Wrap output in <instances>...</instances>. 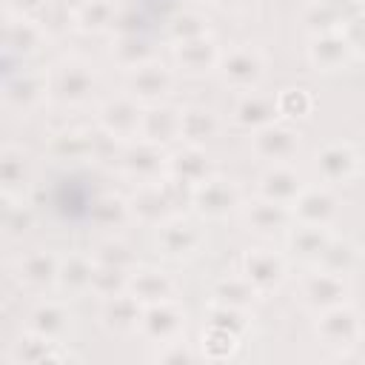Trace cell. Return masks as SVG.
<instances>
[{
	"mask_svg": "<svg viewBox=\"0 0 365 365\" xmlns=\"http://www.w3.org/2000/svg\"><path fill=\"white\" fill-rule=\"evenodd\" d=\"M46 88H48V100L60 106L68 108L86 106L97 91V74L91 63L80 57H63L46 71Z\"/></svg>",
	"mask_w": 365,
	"mask_h": 365,
	"instance_id": "6da1fadb",
	"label": "cell"
},
{
	"mask_svg": "<svg viewBox=\"0 0 365 365\" xmlns=\"http://www.w3.org/2000/svg\"><path fill=\"white\" fill-rule=\"evenodd\" d=\"M308 60L317 71H339L354 60V40L348 31H328V34H314L308 46Z\"/></svg>",
	"mask_w": 365,
	"mask_h": 365,
	"instance_id": "9a60e30c",
	"label": "cell"
},
{
	"mask_svg": "<svg viewBox=\"0 0 365 365\" xmlns=\"http://www.w3.org/2000/svg\"><path fill=\"white\" fill-rule=\"evenodd\" d=\"M128 205H131V220H137L143 225H151V228H157L160 222L174 217V202H171L163 180L137 185V191L128 197Z\"/></svg>",
	"mask_w": 365,
	"mask_h": 365,
	"instance_id": "ac0fdd59",
	"label": "cell"
},
{
	"mask_svg": "<svg viewBox=\"0 0 365 365\" xmlns=\"http://www.w3.org/2000/svg\"><path fill=\"white\" fill-rule=\"evenodd\" d=\"M242 220H245V228L257 237H277L282 231H291L294 225V214L288 205H279L262 197L242 205Z\"/></svg>",
	"mask_w": 365,
	"mask_h": 365,
	"instance_id": "ffe728a7",
	"label": "cell"
},
{
	"mask_svg": "<svg viewBox=\"0 0 365 365\" xmlns=\"http://www.w3.org/2000/svg\"><path fill=\"white\" fill-rule=\"evenodd\" d=\"M88 220L103 231H117L131 220V205L120 194H100L88 202Z\"/></svg>",
	"mask_w": 365,
	"mask_h": 365,
	"instance_id": "d590c367",
	"label": "cell"
},
{
	"mask_svg": "<svg viewBox=\"0 0 365 365\" xmlns=\"http://www.w3.org/2000/svg\"><path fill=\"white\" fill-rule=\"evenodd\" d=\"M237 345H240V336H234L231 331L217 328V325H208V328L202 331V339H200L202 356H205V359H211V362H220V359L234 356Z\"/></svg>",
	"mask_w": 365,
	"mask_h": 365,
	"instance_id": "ee69618b",
	"label": "cell"
},
{
	"mask_svg": "<svg viewBox=\"0 0 365 365\" xmlns=\"http://www.w3.org/2000/svg\"><path fill=\"white\" fill-rule=\"evenodd\" d=\"M331 242V231L325 225H305V222H294L288 231V248L305 259V262H319L322 251Z\"/></svg>",
	"mask_w": 365,
	"mask_h": 365,
	"instance_id": "836d02e7",
	"label": "cell"
},
{
	"mask_svg": "<svg viewBox=\"0 0 365 365\" xmlns=\"http://www.w3.org/2000/svg\"><path fill=\"white\" fill-rule=\"evenodd\" d=\"M57 271H60V259L51 251H40V248L17 257L14 262V279L26 291H37V294L57 288Z\"/></svg>",
	"mask_w": 365,
	"mask_h": 365,
	"instance_id": "d6986e66",
	"label": "cell"
},
{
	"mask_svg": "<svg viewBox=\"0 0 365 365\" xmlns=\"http://www.w3.org/2000/svg\"><path fill=\"white\" fill-rule=\"evenodd\" d=\"M211 174H214V171H211V160H208V154H205L202 145H188V143H182V148L168 151V171H165V177L197 188V185L205 182Z\"/></svg>",
	"mask_w": 365,
	"mask_h": 365,
	"instance_id": "cb8c5ba5",
	"label": "cell"
},
{
	"mask_svg": "<svg viewBox=\"0 0 365 365\" xmlns=\"http://www.w3.org/2000/svg\"><path fill=\"white\" fill-rule=\"evenodd\" d=\"M94 257L91 254H68L60 259L57 271V288L68 297L91 294V277H94Z\"/></svg>",
	"mask_w": 365,
	"mask_h": 365,
	"instance_id": "4dcf8cb0",
	"label": "cell"
},
{
	"mask_svg": "<svg viewBox=\"0 0 365 365\" xmlns=\"http://www.w3.org/2000/svg\"><path fill=\"white\" fill-rule=\"evenodd\" d=\"M31 182L29 154L17 145H3L0 151V188L3 197H23Z\"/></svg>",
	"mask_w": 365,
	"mask_h": 365,
	"instance_id": "f546056e",
	"label": "cell"
},
{
	"mask_svg": "<svg viewBox=\"0 0 365 365\" xmlns=\"http://www.w3.org/2000/svg\"><path fill=\"white\" fill-rule=\"evenodd\" d=\"M217 74L234 91L259 88V83L265 77V54L257 46H251V43L237 46L231 51H222L220 66H217Z\"/></svg>",
	"mask_w": 365,
	"mask_h": 365,
	"instance_id": "3957f363",
	"label": "cell"
},
{
	"mask_svg": "<svg viewBox=\"0 0 365 365\" xmlns=\"http://www.w3.org/2000/svg\"><path fill=\"white\" fill-rule=\"evenodd\" d=\"M234 125L245 128V131H257L274 120H279V108H277V94H262L259 88L242 91L234 111H231Z\"/></svg>",
	"mask_w": 365,
	"mask_h": 365,
	"instance_id": "603a6c76",
	"label": "cell"
},
{
	"mask_svg": "<svg viewBox=\"0 0 365 365\" xmlns=\"http://www.w3.org/2000/svg\"><path fill=\"white\" fill-rule=\"evenodd\" d=\"M240 274L259 291V294H271L277 291L285 279H288V262L282 254L271 251V248H254L242 257L240 262Z\"/></svg>",
	"mask_w": 365,
	"mask_h": 365,
	"instance_id": "8fae6325",
	"label": "cell"
},
{
	"mask_svg": "<svg viewBox=\"0 0 365 365\" xmlns=\"http://www.w3.org/2000/svg\"><path fill=\"white\" fill-rule=\"evenodd\" d=\"M120 20L114 0H83V6L74 11V29L80 34H103L114 29Z\"/></svg>",
	"mask_w": 365,
	"mask_h": 365,
	"instance_id": "e575fe53",
	"label": "cell"
},
{
	"mask_svg": "<svg viewBox=\"0 0 365 365\" xmlns=\"http://www.w3.org/2000/svg\"><path fill=\"white\" fill-rule=\"evenodd\" d=\"M200 245H202V231L185 217L174 214L157 225V248L171 259H188L200 251Z\"/></svg>",
	"mask_w": 365,
	"mask_h": 365,
	"instance_id": "5bb4252c",
	"label": "cell"
},
{
	"mask_svg": "<svg viewBox=\"0 0 365 365\" xmlns=\"http://www.w3.org/2000/svg\"><path fill=\"white\" fill-rule=\"evenodd\" d=\"M294 222H305V225H331L339 214V200L331 188L325 185H305L302 194L294 200L291 205Z\"/></svg>",
	"mask_w": 365,
	"mask_h": 365,
	"instance_id": "e0dca14e",
	"label": "cell"
},
{
	"mask_svg": "<svg viewBox=\"0 0 365 365\" xmlns=\"http://www.w3.org/2000/svg\"><path fill=\"white\" fill-rule=\"evenodd\" d=\"M220 57H222V51L211 34H202V37H194L185 43H174V66L188 77H202V74L217 71Z\"/></svg>",
	"mask_w": 365,
	"mask_h": 365,
	"instance_id": "2e32d148",
	"label": "cell"
},
{
	"mask_svg": "<svg viewBox=\"0 0 365 365\" xmlns=\"http://www.w3.org/2000/svg\"><path fill=\"white\" fill-rule=\"evenodd\" d=\"M140 334L154 345L171 342V339L185 334V311L174 299H163V302L145 305L143 308V319H140Z\"/></svg>",
	"mask_w": 365,
	"mask_h": 365,
	"instance_id": "7c38bea8",
	"label": "cell"
},
{
	"mask_svg": "<svg viewBox=\"0 0 365 365\" xmlns=\"http://www.w3.org/2000/svg\"><path fill=\"white\" fill-rule=\"evenodd\" d=\"M180 117L182 108L168 106V103H154L143 108V123H140V137L157 145H168L180 140Z\"/></svg>",
	"mask_w": 365,
	"mask_h": 365,
	"instance_id": "83f0119b",
	"label": "cell"
},
{
	"mask_svg": "<svg viewBox=\"0 0 365 365\" xmlns=\"http://www.w3.org/2000/svg\"><path fill=\"white\" fill-rule=\"evenodd\" d=\"M143 302L134 294H117L108 299H100V325L111 334H131L140 331V319H143Z\"/></svg>",
	"mask_w": 365,
	"mask_h": 365,
	"instance_id": "4316f807",
	"label": "cell"
},
{
	"mask_svg": "<svg viewBox=\"0 0 365 365\" xmlns=\"http://www.w3.org/2000/svg\"><path fill=\"white\" fill-rule=\"evenodd\" d=\"M6 6V14H14V17H40L48 6V0H3Z\"/></svg>",
	"mask_w": 365,
	"mask_h": 365,
	"instance_id": "681fc988",
	"label": "cell"
},
{
	"mask_svg": "<svg viewBox=\"0 0 365 365\" xmlns=\"http://www.w3.org/2000/svg\"><path fill=\"white\" fill-rule=\"evenodd\" d=\"M128 279H131V271H123V268L100 265V262H97V265H94V277H91V294L100 297V299L125 294V291H128Z\"/></svg>",
	"mask_w": 365,
	"mask_h": 365,
	"instance_id": "b9f144b4",
	"label": "cell"
},
{
	"mask_svg": "<svg viewBox=\"0 0 365 365\" xmlns=\"http://www.w3.org/2000/svg\"><path fill=\"white\" fill-rule=\"evenodd\" d=\"M279 120H305L314 111V97L308 88H282L277 94Z\"/></svg>",
	"mask_w": 365,
	"mask_h": 365,
	"instance_id": "f6af8a7d",
	"label": "cell"
},
{
	"mask_svg": "<svg viewBox=\"0 0 365 365\" xmlns=\"http://www.w3.org/2000/svg\"><path fill=\"white\" fill-rule=\"evenodd\" d=\"M362 3L359 0H308L302 9V26L314 34L328 31H351L362 20Z\"/></svg>",
	"mask_w": 365,
	"mask_h": 365,
	"instance_id": "277c9868",
	"label": "cell"
},
{
	"mask_svg": "<svg viewBox=\"0 0 365 365\" xmlns=\"http://www.w3.org/2000/svg\"><path fill=\"white\" fill-rule=\"evenodd\" d=\"M68 328H71V311L57 299L37 302L26 317V331H34V334L57 339V342L68 334Z\"/></svg>",
	"mask_w": 365,
	"mask_h": 365,
	"instance_id": "f1b7e54d",
	"label": "cell"
},
{
	"mask_svg": "<svg viewBox=\"0 0 365 365\" xmlns=\"http://www.w3.org/2000/svg\"><path fill=\"white\" fill-rule=\"evenodd\" d=\"M46 40V29L40 20L34 17H14L6 14V26H3V48L6 57H29L34 54Z\"/></svg>",
	"mask_w": 365,
	"mask_h": 365,
	"instance_id": "d4e9b609",
	"label": "cell"
},
{
	"mask_svg": "<svg viewBox=\"0 0 365 365\" xmlns=\"http://www.w3.org/2000/svg\"><path fill=\"white\" fill-rule=\"evenodd\" d=\"M217 134H220V120L211 108H202V106L182 108V117H180V140L182 143L205 148Z\"/></svg>",
	"mask_w": 365,
	"mask_h": 365,
	"instance_id": "d6a6232c",
	"label": "cell"
},
{
	"mask_svg": "<svg viewBox=\"0 0 365 365\" xmlns=\"http://www.w3.org/2000/svg\"><path fill=\"white\" fill-rule=\"evenodd\" d=\"M251 151L265 163H288L299 151V131L288 120H274L251 131Z\"/></svg>",
	"mask_w": 365,
	"mask_h": 365,
	"instance_id": "ba28073f",
	"label": "cell"
},
{
	"mask_svg": "<svg viewBox=\"0 0 365 365\" xmlns=\"http://www.w3.org/2000/svg\"><path fill=\"white\" fill-rule=\"evenodd\" d=\"M356 262H359L356 245H354L351 240H336V237H331V242H328V248L322 251V257H319L317 265L325 268V271H331V274L348 277V274L356 268Z\"/></svg>",
	"mask_w": 365,
	"mask_h": 365,
	"instance_id": "ab89813d",
	"label": "cell"
},
{
	"mask_svg": "<svg viewBox=\"0 0 365 365\" xmlns=\"http://www.w3.org/2000/svg\"><path fill=\"white\" fill-rule=\"evenodd\" d=\"M208 325L225 328V331H231L234 336L242 339V334L248 331V311L245 308H231V305L211 302V308H208Z\"/></svg>",
	"mask_w": 365,
	"mask_h": 365,
	"instance_id": "bcb514c9",
	"label": "cell"
},
{
	"mask_svg": "<svg viewBox=\"0 0 365 365\" xmlns=\"http://www.w3.org/2000/svg\"><path fill=\"white\" fill-rule=\"evenodd\" d=\"M140 123H143V103L134 100L131 94L111 97L97 108V128L117 137L120 143L137 140L140 137Z\"/></svg>",
	"mask_w": 365,
	"mask_h": 365,
	"instance_id": "52a82bcc",
	"label": "cell"
},
{
	"mask_svg": "<svg viewBox=\"0 0 365 365\" xmlns=\"http://www.w3.org/2000/svg\"><path fill=\"white\" fill-rule=\"evenodd\" d=\"M48 154L63 163H77L91 157V128H63L51 134Z\"/></svg>",
	"mask_w": 365,
	"mask_h": 365,
	"instance_id": "8d00e7d4",
	"label": "cell"
},
{
	"mask_svg": "<svg viewBox=\"0 0 365 365\" xmlns=\"http://www.w3.org/2000/svg\"><path fill=\"white\" fill-rule=\"evenodd\" d=\"M111 57L120 68L131 71V68L154 60V51H151V43L145 37H140L137 31H120L111 43Z\"/></svg>",
	"mask_w": 365,
	"mask_h": 365,
	"instance_id": "74e56055",
	"label": "cell"
},
{
	"mask_svg": "<svg viewBox=\"0 0 365 365\" xmlns=\"http://www.w3.org/2000/svg\"><path fill=\"white\" fill-rule=\"evenodd\" d=\"M3 237L20 240L34 225V211L23 197H3Z\"/></svg>",
	"mask_w": 365,
	"mask_h": 365,
	"instance_id": "60d3db41",
	"label": "cell"
},
{
	"mask_svg": "<svg viewBox=\"0 0 365 365\" xmlns=\"http://www.w3.org/2000/svg\"><path fill=\"white\" fill-rule=\"evenodd\" d=\"M154 359L163 362V365H188V362L197 359V354L188 348V342H185L182 336H177V339H171V342H163V345L157 348Z\"/></svg>",
	"mask_w": 365,
	"mask_h": 365,
	"instance_id": "c3c4849f",
	"label": "cell"
},
{
	"mask_svg": "<svg viewBox=\"0 0 365 365\" xmlns=\"http://www.w3.org/2000/svg\"><path fill=\"white\" fill-rule=\"evenodd\" d=\"M365 322L362 314L351 302H339L322 314H317V336L325 348L336 354H348L362 342Z\"/></svg>",
	"mask_w": 365,
	"mask_h": 365,
	"instance_id": "7a4b0ae2",
	"label": "cell"
},
{
	"mask_svg": "<svg viewBox=\"0 0 365 365\" xmlns=\"http://www.w3.org/2000/svg\"><path fill=\"white\" fill-rule=\"evenodd\" d=\"M171 86H174V71L160 60H148V63L125 71V91L134 100H140L143 106L163 103L165 94L171 91Z\"/></svg>",
	"mask_w": 365,
	"mask_h": 365,
	"instance_id": "30bf717a",
	"label": "cell"
},
{
	"mask_svg": "<svg viewBox=\"0 0 365 365\" xmlns=\"http://www.w3.org/2000/svg\"><path fill=\"white\" fill-rule=\"evenodd\" d=\"M259 297H262V294H259L242 274H237V277H222V279L214 285V291H211V302L231 305V308H245V311H248Z\"/></svg>",
	"mask_w": 365,
	"mask_h": 365,
	"instance_id": "f35d334b",
	"label": "cell"
},
{
	"mask_svg": "<svg viewBox=\"0 0 365 365\" xmlns=\"http://www.w3.org/2000/svg\"><path fill=\"white\" fill-rule=\"evenodd\" d=\"M211 3H214V0H211Z\"/></svg>",
	"mask_w": 365,
	"mask_h": 365,
	"instance_id": "816d5d0a",
	"label": "cell"
},
{
	"mask_svg": "<svg viewBox=\"0 0 365 365\" xmlns=\"http://www.w3.org/2000/svg\"><path fill=\"white\" fill-rule=\"evenodd\" d=\"M168 34H171L174 43H185V40L202 37V34H208V20L202 14H197V11H180L168 23Z\"/></svg>",
	"mask_w": 365,
	"mask_h": 365,
	"instance_id": "7dc6e473",
	"label": "cell"
},
{
	"mask_svg": "<svg viewBox=\"0 0 365 365\" xmlns=\"http://www.w3.org/2000/svg\"><path fill=\"white\" fill-rule=\"evenodd\" d=\"M120 168L137 185L160 182L168 171V151H165V145H157V143L137 137V140L125 143V148L120 154Z\"/></svg>",
	"mask_w": 365,
	"mask_h": 365,
	"instance_id": "5b68a950",
	"label": "cell"
},
{
	"mask_svg": "<svg viewBox=\"0 0 365 365\" xmlns=\"http://www.w3.org/2000/svg\"><path fill=\"white\" fill-rule=\"evenodd\" d=\"M305 182L302 177L288 165V163H274L268 165L259 180H257V197L262 200H271V202H279V205H294V200L302 194Z\"/></svg>",
	"mask_w": 365,
	"mask_h": 365,
	"instance_id": "44dd1931",
	"label": "cell"
},
{
	"mask_svg": "<svg viewBox=\"0 0 365 365\" xmlns=\"http://www.w3.org/2000/svg\"><path fill=\"white\" fill-rule=\"evenodd\" d=\"M299 302L311 314H322L339 302H348V282L339 274L317 268L299 279Z\"/></svg>",
	"mask_w": 365,
	"mask_h": 365,
	"instance_id": "9c48e42d",
	"label": "cell"
},
{
	"mask_svg": "<svg viewBox=\"0 0 365 365\" xmlns=\"http://www.w3.org/2000/svg\"><path fill=\"white\" fill-rule=\"evenodd\" d=\"M46 97H48L46 74L26 71V68H23V71H9L6 86H3V106H6L9 111L29 114V111H34Z\"/></svg>",
	"mask_w": 365,
	"mask_h": 365,
	"instance_id": "4fadbf2b",
	"label": "cell"
},
{
	"mask_svg": "<svg viewBox=\"0 0 365 365\" xmlns=\"http://www.w3.org/2000/svg\"><path fill=\"white\" fill-rule=\"evenodd\" d=\"M314 160H317V171H319L322 182H328V185L348 182L359 171V154L348 143H328L317 151Z\"/></svg>",
	"mask_w": 365,
	"mask_h": 365,
	"instance_id": "484cf974",
	"label": "cell"
},
{
	"mask_svg": "<svg viewBox=\"0 0 365 365\" xmlns=\"http://www.w3.org/2000/svg\"><path fill=\"white\" fill-rule=\"evenodd\" d=\"M191 205L205 220H222V217L234 214L237 208H242V194H240V185L234 180L211 174L205 182H200L194 188Z\"/></svg>",
	"mask_w": 365,
	"mask_h": 365,
	"instance_id": "8992f818",
	"label": "cell"
},
{
	"mask_svg": "<svg viewBox=\"0 0 365 365\" xmlns=\"http://www.w3.org/2000/svg\"><path fill=\"white\" fill-rule=\"evenodd\" d=\"M63 342L40 336L34 331H23L17 342H11L9 348V362L11 365H46V362H66L71 359L68 351L60 348Z\"/></svg>",
	"mask_w": 365,
	"mask_h": 365,
	"instance_id": "7402d4cb",
	"label": "cell"
},
{
	"mask_svg": "<svg viewBox=\"0 0 365 365\" xmlns=\"http://www.w3.org/2000/svg\"><path fill=\"white\" fill-rule=\"evenodd\" d=\"M128 294H134L143 305H154L174 297V279L160 268H134L128 279Z\"/></svg>",
	"mask_w": 365,
	"mask_h": 365,
	"instance_id": "1f68e13d",
	"label": "cell"
},
{
	"mask_svg": "<svg viewBox=\"0 0 365 365\" xmlns=\"http://www.w3.org/2000/svg\"><path fill=\"white\" fill-rule=\"evenodd\" d=\"M222 11H228V14H245L257 0H214Z\"/></svg>",
	"mask_w": 365,
	"mask_h": 365,
	"instance_id": "f907efd6",
	"label": "cell"
},
{
	"mask_svg": "<svg viewBox=\"0 0 365 365\" xmlns=\"http://www.w3.org/2000/svg\"><path fill=\"white\" fill-rule=\"evenodd\" d=\"M91 257H94V262H100V265H114V268H123V271H134V268H137V257H134L131 245H128L125 240H120V237L103 240V242L91 251Z\"/></svg>",
	"mask_w": 365,
	"mask_h": 365,
	"instance_id": "7bdbcfd3",
	"label": "cell"
}]
</instances>
